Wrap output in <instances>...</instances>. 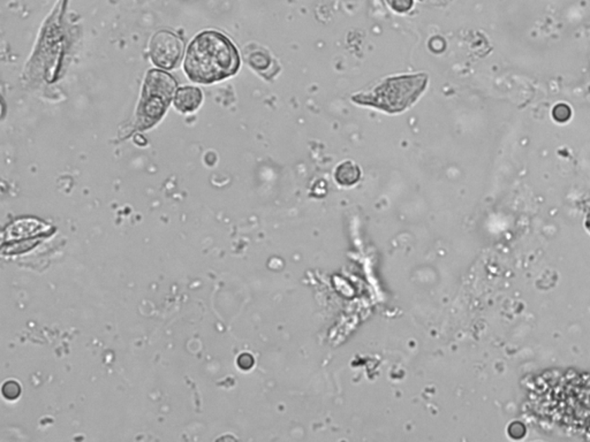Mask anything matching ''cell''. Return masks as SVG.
Returning <instances> with one entry per match:
<instances>
[{"label": "cell", "mask_w": 590, "mask_h": 442, "mask_svg": "<svg viewBox=\"0 0 590 442\" xmlns=\"http://www.w3.org/2000/svg\"><path fill=\"white\" fill-rule=\"evenodd\" d=\"M202 100L203 95L199 88L185 87L176 93L174 106L181 113H190L199 109Z\"/></svg>", "instance_id": "5"}, {"label": "cell", "mask_w": 590, "mask_h": 442, "mask_svg": "<svg viewBox=\"0 0 590 442\" xmlns=\"http://www.w3.org/2000/svg\"><path fill=\"white\" fill-rule=\"evenodd\" d=\"M388 6L397 13H407L413 7V0H386Z\"/></svg>", "instance_id": "7"}, {"label": "cell", "mask_w": 590, "mask_h": 442, "mask_svg": "<svg viewBox=\"0 0 590 442\" xmlns=\"http://www.w3.org/2000/svg\"><path fill=\"white\" fill-rule=\"evenodd\" d=\"M427 74L388 77L367 93L352 97L354 103L372 106L384 112L399 113L411 107L427 88Z\"/></svg>", "instance_id": "2"}, {"label": "cell", "mask_w": 590, "mask_h": 442, "mask_svg": "<svg viewBox=\"0 0 590 442\" xmlns=\"http://www.w3.org/2000/svg\"><path fill=\"white\" fill-rule=\"evenodd\" d=\"M183 43L173 32H159L152 37L149 48L150 59L157 67L173 69L181 60Z\"/></svg>", "instance_id": "4"}, {"label": "cell", "mask_w": 590, "mask_h": 442, "mask_svg": "<svg viewBox=\"0 0 590 442\" xmlns=\"http://www.w3.org/2000/svg\"><path fill=\"white\" fill-rule=\"evenodd\" d=\"M334 179L340 186H354L361 179V170L353 161H343L334 172Z\"/></svg>", "instance_id": "6"}, {"label": "cell", "mask_w": 590, "mask_h": 442, "mask_svg": "<svg viewBox=\"0 0 590 442\" xmlns=\"http://www.w3.org/2000/svg\"><path fill=\"white\" fill-rule=\"evenodd\" d=\"M177 81L170 74L151 69L145 76L136 114V129L145 130L161 121L173 100Z\"/></svg>", "instance_id": "3"}, {"label": "cell", "mask_w": 590, "mask_h": 442, "mask_svg": "<svg viewBox=\"0 0 590 442\" xmlns=\"http://www.w3.org/2000/svg\"><path fill=\"white\" fill-rule=\"evenodd\" d=\"M422 3L433 5V6H445L451 0H420Z\"/></svg>", "instance_id": "8"}, {"label": "cell", "mask_w": 590, "mask_h": 442, "mask_svg": "<svg viewBox=\"0 0 590 442\" xmlns=\"http://www.w3.org/2000/svg\"><path fill=\"white\" fill-rule=\"evenodd\" d=\"M240 68L235 44L218 32H201L187 48L183 69L192 82L211 84L233 76Z\"/></svg>", "instance_id": "1"}]
</instances>
